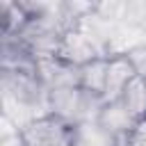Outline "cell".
Here are the masks:
<instances>
[{
	"label": "cell",
	"instance_id": "5",
	"mask_svg": "<svg viewBox=\"0 0 146 146\" xmlns=\"http://www.w3.org/2000/svg\"><path fill=\"white\" fill-rule=\"evenodd\" d=\"M105 80H107V57H96L80 66V89L94 96L105 94Z\"/></svg>",
	"mask_w": 146,
	"mask_h": 146
},
{
	"label": "cell",
	"instance_id": "6",
	"mask_svg": "<svg viewBox=\"0 0 146 146\" xmlns=\"http://www.w3.org/2000/svg\"><path fill=\"white\" fill-rule=\"evenodd\" d=\"M30 23V14L25 11L23 2H0V30L2 36H18L23 27Z\"/></svg>",
	"mask_w": 146,
	"mask_h": 146
},
{
	"label": "cell",
	"instance_id": "7",
	"mask_svg": "<svg viewBox=\"0 0 146 146\" xmlns=\"http://www.w3.org/2000/svg\"><path fill=\"white\" fill-rule=\"evenodd\" d=\"M121 103L125 105V110L132 114L135 121L144 119L146 116V80H141L139 75L125 87L123 96H121Z\"/></svg>",
	"mask_w": 146,
	"mask_h": 146
},
{
	"label": "cell",
	"instance_id": "8",
	"mask_svg": "<svg viewBox=\"0 0 146 146\" xmlns=\"http://www.w3.org/2000/svg\"><path fill=\"white\" fill-rule=\"evenodd\" d=\"M125 55L130 57V62H132L137 75H139L141 80H146V39H144V41H137Z\"/></svg>",
	"mask_w": 146,
	"mask_h": 146
},
{
	"label": "cell",
	"instance_id": "1",
	"mask_svg": "<svg viewBox=\"0 0 146 146\" xmlns=\"http://www.w3.org/2000/svg\"><path fill=\"white\" fill-rule=\"evenodd\" d=\"M18 137L23 146H78V125L43 112L27 121L18 130Z\"/></svg>",
	"mask_w": 146,
	"mask_h": 146
},
{
	"label": "cell",
	"instance_id": "3",
	"mask_svg": "<svg viewBox=\"0 0 146 146\" xmlns=\"http://www.w3.org/2000/svg\"><path fill=\"white\" fill-rule=\"evenodd\" d=\"M137 78V71L130 62V57L125 52L121 55H110L107 57V80H105V94L103 100L105 103H114L121 100L125 87Z\"/></svg>",
	"mask_w": 146,
	"mask_h": 146
},
{
	"label": "cell",
	"instance_id": "2",
	"mask_svg": "<svg viewBox=\"0 0 146 146\" xmlns=\"http://www.w3.org/2000/svg\"><path fill=\"white\" fill-rule=\"evenodd\" d=\"M57 55L64 62L73 64V66H84L87 62H91L96 57H107L103 43L94 34H89L84 27H80V25L71 27V30H66L62 34Z\"/></svg>",
	"mask_w": 146,
	"mask_h": 146
},
{
	"label": "cell",
	"instance_id": "4",
	"mask_svg": "<svg viewBox=\"0 0 146 146\" xmlns=\"http://www.w3.org/2000/svg\"><path fill=\"white\" fill-rule=\"evenodd\" d=\"M96 125L98 130L105 135V137H112V139H121L125 137L132 125H135V119L132 114L125 110V105L121 100H114V103H105L96 116Z\"/></svg>",
	"mask_w": 146,
	"mask_h": 146
}]
</instances>
